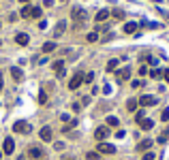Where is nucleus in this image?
Instances as JSON below:
<instances>
[{
	"label": "nucleus",
	"mask_w": 169,
	"mask_h": 160,
	"mask_svg": "<svg viewBox=\"0 0 169 160\" xmlns=\"http://www.w3.org/2000/svg\"><path fill=\"white\" fill-rule=\"evenodd\" d=\"M82 83H84V73H75L73 79L69 81V90H77Z\"/></svg>",
	"instance_id": "f257e3e1"
},
{
	"label": "nucleus",
	"mask_w": 169,
	"mask_h": 160,
	"mask_svg": "<svg viewBox=\"0 0 169 160\" xmlns=\"http://www.w3.org/2000/svg\"><path fill=\"white\" fill-rule=\"evenodd\" d=\"M13 130L15 132H22V135H28L30 132V124L28 122H15L13 124Z\"/></svg>",
	"instance_id": "f03ea898"
},
{
	"label": "nucleus",
	"mask_w": 169,
	"mask_h": 160,
	"mask_svg": "<svg viewBox=\"0 0 169 160\" xmlns=\"http://www.w3.org/2000/svg\"><path fill=\"white\" fill-rule=\"evenodd\" d=\"M71 15H73V19H75V21H84V19H86V13H84V9H82V6H73Z\"/></svg>",
	"instance_id": "7ed1b4c3"
},
{
	"label": "nucleus",
	"mask_w": 169,
	"mask_h": 160,
	"mask_svg": "<svg viewBox=\"0 0 169 160\" xmlns=\"http://www.w3.org/2000/svg\"><path fill=\"white\" fill-rule=\"evenodd\" d=\"M54 71H56V77L62 79V77H64V62H62V60H56V62H54Z\"/></svg>",
	"instance_id": "20e7f679"
},
{
	"label": "nucleus",
	"mask_w": 169,
	"mask_h": 160,
	"mask_svg": "<svg viewBox=\"0 0 169 160\" xmlns=\"http://www.w3.org/2000/svg\"><path fill=\"white\" fill-rule=\"evenodd\" d=\"M114 152H116V147L111 143H103V141L99 143V154H114Z\"/></svg>",
	"instance_id": "39448f33"
},
{
	"label": "nucleus",
	"mask_w": 169,
	"mask_h": 160,
	"mask_svg": "<svg viewBox=\"0 0 169 160\" xmlns=\"http://www.w3.org/2000/svg\"><path fill=\"white\" fill-rule=\"evenodd\" d=\"M28 156H30L32 160H41L43 158V150H41V147H37V145H32V147H30V152H28Z\"/></svg>",
	"instance_id": "423d86ee"
},
{
	"label": "nucleus",
	"mask_w": 169,
	"mask_h": 160,
	"mask_svg": "<svg viewBox=\"0 0 169 160\" xmlns=\"http://www.w3.org/2000/svg\"><path fill=\"white\" fill-rule=\"evenodd\" d=\"M139 105L141 107H152V105H156V98L154 96H141L139 98Z\"/></svg>",
	"instance_id": "0eeeda50"
},
{
	"label": "nucleus",
	"mask_w": 169,
	"mask_h": 160,
	"mask_svg": "<svg viewBox=\"0 0 169 160\" xmlns=\"http://www.w3.org/2000/svg\"><path fill=\"white\" fill-rule=\"evenodd\" d=\"M107 135H109V128H107V126H101V128H96V132H94V137H96L99 141L107 139Z\"/></svg>",
	"instance_id": "6e6552de"
},
{
	"label": "nucleus",
	"mask_w": 169,
	"mask_h": 160,
	"mask_svg": "<svg viewBox=\"0 0 169 160\" xmlns=\"http://www.w3.org/2000/svg\"><path fill=\"white\" fill-rule=\"evenodd\" d=\"M39 135H41L43 141H51V137H54V132H51V128H49V126H43Z\"/></svg>",
	"instance_id": "1a4fd4ad"
},
{
	"label": "nucleus",
	"mask_w": 169,
	"mask_h": 160,
	"mask_svg": "<svg viewBox=\"0 0 169 160\" xmlns=\"http://www.w3.org/2000/svg\"><path fill=\"white\" fill-rule=\"evenodd\" d=\"M13 150H15V143H13L11 137H6L4 139V154H13Z\"/></svg>",
	"instance_id": "9d476101"
},
{
	"label": "nucleus",
	"mask_w": 169,
	"mask_h": 160,
	"mask_svg": "<svg viewBox=\"0 0 169 160\" xmlns=\"http://www.w3.org/2000/svg\"><path fill=\"white\" fill-rule=\"evenodd\" d=\"M28 34H26V32H19V34H15V43H17V45H22V47H24V45H28Z\"/></svg>",
	"instance_id": "9b49d317"
},
{
	"label": "nucleus",
	"mask_w": 169,
	"mask_h": 160,
	"mask_svg": "<svg viewBox=\"0 0 169 160\" xmlns=\"http://www.w3.org/2000/svg\"><path fill=\"white\" fill-rule=\"evenodd\" d=\"M150 147H152V139H143V141L137 145V150H139V152H148Z\"/></svg>",
	"instance_id": "f8f14e48"
},
{
	"label": "nucleus",
	"mask_w": 169,
	"mask_h": 160,
	"mask_svg": "<svg viewBox=\"0 0 169 160\" xmlns=\"http://www.w3.org/2000/svg\"><path fill=\"white\" fill-rule=\"evenodd\" d=\"M66 30V21H58V26H56V32H54V39H58L62 32Z\"/></svg>",
	"instance_id": "ddd939ff"
},
{
	"label": "nucleus",
	"mask_w": 169,
	"mask_h": 160,
	"mask_svg": "<svg viewBox=\"0 0 169 160\" xmlns=\"http://www.w3.org/2000/svg\"><path fill=\"white\" fill-rule=\"evenodd\" d=\"M118 81H127L128 77H131V68H122V71H118Z\"/></svg>",
	"instance_id": "4468645a"
},
{
	"label": "nucleus",
	"mask_w": 169,
	"mask_h": 160,
	"mask_svg": "<svg viewBox=\"0 0 169 160\" xmlns=\"http://www.w3.org/2000/svg\"><path fill=\"white\" fill-rule=\"evenodd\" d=\"M11 75H13V79H15V81H22V79H24V73H22L17 66H13V68H11Z\"/></svg>",
	"instance_id": "2eb2a0df"
},
{
	"label": "nucleus",
	"mask_w": 169,
	"mask_h": 160,
	"mask_svg": "<svg viewBox=\"0 0 169 160\" xmlns=\"http://www.w3.org/2000/svg\"><path fill=\"white\" fill-rule=\"evenodd\" d=\"M107 17H109V11H107V9H103V11L96 13V21H105Z\"/></svg>",
	"instance_id": "dca6fc26"
},
{
	"label": "nucleus",
	"mask_w": 169,
	"mask_h": 160,
	"mask_svg": "<svg viewBox=\"0 0 169 160\" xmlns=\"http://www.w3.org/2000/svg\"><path fill=\"white\" fill-rule=\"evenodd\" d=\"M135 30H137V24H135V21H128L127 26H124V32H127V34H133Z\"/></svg>",
	"instance_id": "f3484780"
},
{
	"label": "nucleus",
	"mask_w": 169,
	"mask_h": 160,
	"mask_svg": "<svg viewBox=\"0 0 169 160\" xmlns=\"http://www.w3.org/2000/svg\"><path fill=\"white\" fill-rule=\"evenodd\" d=\"M139 126H141V128H143V130H150V128H152V126H154V122H152V120H146V118H143V120L139 122Z\"/></svg>",
	"instance_id": "a211bd4d"
},
{
	"label": "nucleus",
	"mask_w": 169,
	"mask_h": 160,
	"mask_svg": "<svg viewBox=\"0 0 169 160\" xmlns=\"http://www.w3.org/2000/svg\"><path fill=\"white\" fill-rule=\"evenodd\" d=\"M54 49H56V43H54V41H47V43L43 45V51H45V53H49V51H54Z\"/></svg>",
	"instance_id": "6ab92c4d"
},
{
	"label": "nucleus",
	"mask_w": 169,
	"mask_h": 160,
	"mask_svg": "<svg viewBox=\"0 0 169 160\" xmlns=\"http://www.w3.org/2000/svg\"><path fill=\"white\" fill-rule=\"evenodd\" d=\"M137 105H139V100H135V98H131V100L127 103V109H128V111H135V109H137Z\"/></svg>",
	"instance_id": "aec40b11"
},
{
	"label": "nucleus",
	"mask_w": 169,
	"mask_h": 160,
	"mask_svg": "<svg viewBox=\"0 0 169 160\" xmlns=\"http://www.w3.org/2000/svg\"><path fill=\"white\" fill-rule=\"evenodd\" d=\"M22 17H32V6H24L22 9Z\"/></svg>",
	"instance_id": "412c9836"
},
{
	"label": "nucleus",
	"mask_w": 169,
	"mask_h": 160,
	"mask_svg": "<svg viewBox=\"0 0 169 160\" xmlns=\"http://www.w3.org/2000/svg\"><path fill=\"white\" fill-rule=\"evenodd\" d=\"M118 68V60H109L107 62V71H116Z\"/></svg>",
	"instance_id": "4be33fe9"
},
{
	"label": "nucleus",
	"mask_w": 169,
	"mask_h": 160,
	"mask_svg": "<svg viewBox=\"0 0 169 160\" xmlns=\"http://www.w3.org/2000/svg\"><path fill=\"white\" fill-rule=\"evenodd\" d=\"M120 122H118V118H114V115H109L107 118V126H118Z\"/></svg>",
	"instance_id": "5701e85b"
},
{
	"label": "nucleus",
	"mask_w": 169,
	"mask_h": 160,
	"mask_svg": "<svg viewBox=\"0 0 169 160\" xmlns=\"http://www.w3.org/2000/svg\"><path fill=\"white\" fill-rule=\"evenodd\" d=\"M86 158H88V160H99V152H88V154H86Z\"/></svg>",
	"instance_id": "b1692460"
},
{
	"label": "nucleus",
	"mask_w": 169,
	"mask_h": 160,
	"mask_svg": "<svg viewBox=\"0 0 169 160\" xmlns=\"http://www.w3.org/2000/svg\"><path fill=\"white\" fill-rule=\"evenodd\" d=\"M114 17H116V19H124V11L116 9V11H114Z\"/></svg>",
	"instance_id": "393cba45"
},
{
	"label": "nucleus",
	"mask_w": 169,
	"mask_h": 160,
	"mask_svg": "<svg viewBox=\"0 0 169 160\" xmlns=\"http://www.w3.org/2000/svg\"><path fill=\"white\" fill-rule=\"evenodd\" d=\"M43 15V11L39 9V6H32V17H41Z\"/></svg>",
	"instance_id": "a878e982"
},
{
	"label": "nucleus",
	"mask_w": 169,
	"mask_h": 160,
	"mask_svg": "<svg viewBox=\"0 0 169 160\" xmlns=\"http://www.w3.org/2000/svg\"><path fill=\"white\" fill-rule=\"evenodd\" d=\"M96 39H99V34H96V32H90V34H88V43H94Z\"/></svg>",
	"instance_id": "bb28decb"
},
{
	"label": "nucleus",
	"mask_w": 169,
	"mask_h": 160,
	"mask_svg": "<svg viewBox=\"0 0 169 160\" xmlns=\"http://www.w3.org/2000/svg\"><path fill=\"white\" fill-rule=\"evenodd\" d=\"M39 103H41V105H45V103H47V94H45V92H41V94H39Z\"/></svg>",
	"instance_id": "cd10ccee"
},
{
	"label": "nucleus",
	"mask_w": 169,
	"mask_h": 160,
	"mask_svg": "<svg viewBox=\"0 0 169 160\" xmlns=\"http://www.w3.org/2000/svg\"><path fill=\"white\" fill-rule=\"evenodd\" d=\"M92 79H94V73H86V75H84V81H86V83H90Z\"/></svg>",
	"instance_id": "c85d7f7f"
},
{
	"label": "nucleus",
	"mask_w": 169,
	"mask_h": 160,
	"mask_svg": "<svg viewBox=\"0 0 169 160\" xmlns=\"http://www.w3.org/2000/svg\"><path fill=\"white\" fill-rule=\"evenodd\" d=\"M150 75H152V77H154V79H159V77H161V75H163V71H156V68H154V71H152V73H150Z\"/></svg>",
	"instance_id": "c756f323"
},
{
	"label": "nucleus",
	"mask_w": 169,
	"mask_h": 160,
	"mask_svg": "<svg viewBox=\"0 0 169 160\" xmlns=\"http://www.w3.org/2000/svg\"><path fill=\"white\" fill-rule=\"evenodd\" d=\"M161 120H163V122H167V120H169V109H165V111L161 113Z\"/></svg>",
	"instance_id": "7c9ffc66"
},
{
	"label": "nucleus",
	"mask_w": 169,
	"mask_h": 160,
	"mask_svg": "<svg viewBox=\"0 0 169 160\" xmlns=\"http://www.w3.org/2000/svg\"><path fill=\"white\" fill-rule=\"evenodd\" d=\"M143 160H154V154H152V152H146V154H143Z\"/></svg>",
	"instance_id": "2f4dec72"
},
{
	"label": "nucleus",
	"mask_w": 169,
	"mask_h": 160,
	"mask_svg": "<svg viewBox=\"0 0 169 160\" xmlns=\"http://www.w3.org/2000/svg\"><path fill=\"white\" fill-rule=\"evenodd\" d=\"M135 120H137V122H141V120H143V111H137V115H135Z\"/></svg>",
	"instance_id": "473e14b6"
},
{
	"label": "nucleus",
	"mask_w": 169,
	"mask_h": 160,
	"mask_svg": "<svg viewBox=\"0 0 169 160\" xmlns=\"http://www.w3.org/2000/svg\"><path fill=\"white\" fill-rule=\"evenodd\" d=\"M54 147H56V150H64V143H62V141H58V143H56Z\"/></svg>",
	"instance_id": "72a5a7b5"
},
{
	"label": "nucleus",
	"mask_w": 169,
	"mask_h": 160,
	"mask_svg": "<svg viewBox=\"0 0 169 160\" xmlns=\"http://www.w3.org/2000/svg\"><path fill=\"white\" fill-rule=\"evenodd\" d=\"M43 4H45V6H51V4H54V0H43Z\"/></svg>",
	"instance_id": "f704fd0d"
},
{
	"label": "nucleus",
	"mask_w": 169,
	"mask_h": 160,
	"mask_svg": "<svg viewBox=\"0 0 169 160\" xmlns=\"http://www.w3.org/2000/svg\"><path fill=\"white\" fill-rule=\"evenodd\" d=\"M163 77H165V81H169V71H163Z\"/></svg>",
	"instance_id": "c9c22d12"
},
{
	"label": "nucleus",
	"mask_w": 169,
	"mask_h": 160,
	"mask_svg": "<svg viewBox=\"0 0 169 160\" xmlns=\"http://www.w3.org/2000/svg\"><path fill=\"white\" fill-rule=\"evenodd\" d=\"M62 160H75V158H73V156H64Z\"/></svg>",
	"instance_id": "e433bc0d"
},
{
	"label": "nucleus",
	"mask_w": 169,
	"mask_h": 160,
	"mask_svg": "<svg viewBox=\"0 0 169 160\" xmlns=\"http://www.w3.org/2000/svg\"><path fill=\"white\" fill-rule=\"evenodd\" d=\"M17 160H26V158H24V156H19V158H17Z\"/></svg>",
	"instance_id": "4c0bfd02"
},
{
	"label": "nucleus",
	"mask_w": 169,
	"mask_h": 160,
	"mask_svg": "<svg viewBox=\"0 0 169 160\" xmlns=\"http://www.w3.org/2000/svg\"><path fill=\"white\" fill-rule=\"evenodd\" d=\"M165 137H169V128H167V132H165Z\"/></svg>",
	"instance_id": "58836bf2"
},
{
	"label": "nucleus",
	"mask_w": 169,
	"mask_h": 160,
	"mask_svg": "<svg viewBox=\"0 0 169 160\" xmlns=\"http://www.w3.org/2000/svg\"><path fill=\"white\" fill-rule=\"evenodd\" d=\"M19 2H30V0H19Z\"/></svg>",
	"instance_id": "ea45409f"
},
{
	"label": "nucleus",
	"mask_w": 169,
	"mask_h": 160,
	"mask_svg": "<svg viewBox=\"0 0 169 160\" xmlns=\"http://www.w3.org/2000/svg\"><path fill=\"white\" fill-rule=\"evenodd\" d=\"M0 90H2V79H0Z\"/></svg>",
	"instance_id": "a19ab883"
},
{
	"label": "nucleus",
	"mask_w": 169,
	"mask_h": 160,
	"mask_svg": "<svg viewBox=\"0 0 169 160\" xmlns=\"http://www.w3.org/2000/svg\"><path fill=\"white\" fill-rule=\"evenodd\" d=\"M0 158H2V152H0Z\"/></svg>",
	"instance_id": "79ce46f5"
},
{
	"label": "nucleus",
	"mask_w": 169,
	"mask_h": 160,
	"mask_svg": "<svg viewBox=\"0 0 169 160\" xmlns=\"http://www.w3.org/2000/svg\"><path fill=\"white\" fill-rule=\"evenodd\" d=\"M0 45H2V41H0Z\"/></svg>",
	"instance_id": "37998d69"
}]
</instances>
